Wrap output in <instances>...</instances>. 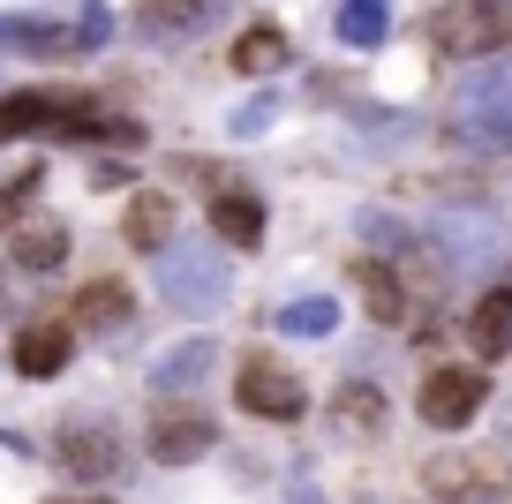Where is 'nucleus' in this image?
Wrapping results in <instances>:
<instances>
[{
    "label": "nucleus",
    "mask_w": 512,
    "mask_h": 504,
    "mask_svg": "<svg viewBox=\"0 0 512 504\" xmlns=\"http://www.w3.org/2000/svg\"><path fill=\"white\" fill-rule=\"evenodd\" d=\"M8 264H16L23 279H46V271H61V264H68V226L46 219V211H38V219H23L16 241H8Z\"/></svg>",
    "instance_id": "11"
},
{
    "label": "nucleus",
    "mask_w": 512,
    "mask_h": 504,
    "mask_svg": "<svg viewBox=\"0 0 512 504\" xmlns=\"http://www.w3.org/2000/svg\"><path fill=\"white\" fill-rule=\"evenodd\" d=\"M211 362H219V347H211V339H189V347H174L159 369H151V384H159V392H189V384L211 377Z\"/></svg>",
    "instance_id": "21"
},
{
    "label": "nucleus",
    "mask_w": 512,
    "mask_h": 504,
    "mask_svg": "<svg viewBox=\"0 0 512 504\" xmlns=\"http://www.w3.org/2000/svg\"><path fill=\"white\" fill-rule=\"evenodd\" d=\"M68 324L76 331H128L136 324V294H128L121 279H91L76 294V309H68Z\"/></svg>",
    "instance_id": "13"
},
{
    "label": "nucleus",
    "mask_w": 512,
    "mask_h": 504,
    "mask_svg": "<svg viewBox=\"0 0 512 504\" xmlns=\"http://www.w3.org/2000/svg\"><path fill=\"white\" fill-rule=\"evenodd\" d=\"M68 354H76V324H61V316H38L31 331H16V369L23 377H61Z\"/></svg>",
    "instance_id": "12"
},
{
    "label": "nucleus",
    "mask_w": 512,
    "mask_h": 504,
    "mask_svg": "<svg viewBox=\"0 0 512 504\" xmlns=\"http://www.w3.org/2000/svg\"><path fill=\"white\" fill-rule=\"evenodd\" d=\"M467 339H475V354H512V286H490V294L475 301V316H467Z\"/></svg>",
    "instance_id": "18"
},
{
    "label": "nucleus",
    "mask_w": 512,
    "mask_h": 504,
    "mask_svg": "<svg viewBox=\"0 0 512 504\" xmlns=\"http://www.w3.org/2000/svg\"><path fill=\"white\" fill-rule=\"evenodd\" d=\"M53 504H106V497H53Z\"/></svg>",
    "instance_id": "27"
},
{
    "label": "nucleus",
    "mask_w": 512,
    "mask_h": 504,
    "mask_svg": "<svg viewBox=\"0 0 512 504\" xmlns=\"http://www.w3.org/2000/svg\"><path fill=\"white\" fill-rule=\"evenodd\" d=\"M264 121H272V98H256V106H241V113H234V136H249V128H264Z\"/></svg>",
    "instance_id": "26"
},
{
    "label": "nucleus",
    "mask_w": 512,
    "mask_h": 504,
    "mask_svg": "<svg viewBox=\"0 0 512 504\" xmlns=\"http://www.w3.org/2000/svg\"><path fill=\"white\" fill-rule=\"evenodd\" d=\"M512 38V8L505 0H445L430 16V46L452 53V61H482Z\"/></svg>",
    "instance_id": "3"
},
{
    "label": "nucleus",
    "mask_w": 512,
    "mask_h": 504,
    "mask_svg": "<svg viewBox=\"0 0 512 504\" xmlns=\"http://www.w3.org/2000/svg\"><path fill=\"white\" fill-rule=\"evenodd\" d=\"M452 136H460L467 151H482V158L512 151V61L475 68V76L452 91Z\"/></svg>",
    "instance_id": "1"
},
{
    "label": "nucleus",
    "mask_w": 512,
    "mask_h": 504,
    "mask_svg": "<svg viewBox=\"0 0 512 504\" xmlns=\"http://www.w3.org/2000/svg\"><path fill=\"white\" fill-rule=\"evenodd\" d=\"M53 459H61L76 482H113V474H121V437H113V422H68Z\"/></svg>",
    "instance_id": "10"
},
{
    "label": "nucleus",
    "mask_w": 512,
    "mask_h": 504,
    "mask_svg": "<svg viewBox=\"0 0 512 504\" xmlns=\"http://www.w3.org/2000/svg\"><path fill=\"white\" fill-rule=\"evenodd\" d=\"M279 331H287V339H332V331H339V301L332 294L287 301V309H279Z\"/></svg>",
    "instance_id": "22"
},
{
    "label": "nucleus",
    "mask_w": 512,
    "mask_h": 504,
    "mask_svg": "<svg viewBox=\"0 0 512 504\" xmlns=\"http://www.w3.org/2000/svg\"><path fill=\"white\" fill-rule=\"evenodd\" d=\"M354 294L369 301V316H377V324H400V309H407L400 271H392V264H377V256H362V264H354Z\"/></svg>",
    "instance_id": "19"
},
{
    "label": "nucleus",
    "mask_w": 512,
    "mask_h": 504,
    "mask_svg": "<svg viewBox=\"0 0 512 504\" xmlns=\"http://www.w3.org/2000/svg\"><path fill=\"white\" fill-rule=\"evenodd\" d=\"M422 482L445 504H482V497H505L512 489V467L497 452H437L430 467H422Z\"/></svg>",
    "instance_id": "7"
},
{
    "label": "nucleus",
    "mask_w": 512,
    "mask_h": 504,
    "mask_svg": "<svg viewBox=\"0 0 512 504\" xmlns=\"http://www.w3.org/2000/svg\"><path fill=\"white\" fill-rule=\"evenodd\" d=\"M91 98H68V91H8L0 98V143L16 136H83L91 128Z\"/></svg>",
    "instance_id": "4"
},
{
    "label": "nucleus",
    "mask_w": 512,
    "mask_h": 504,
    "mask_svg": "<svg viewBox=\"0 0 512 504\" xmlns=\"http://www.w3.org/2000/svg\"><path fill=\"white\" fill-rule=\"evenodd\" d=\"M332 429L339 437H384V392L377 384H339L332 392Z\"/></svg>",
    "instance_id": "17"
},
{
    "label": "nucleus",
    "mask_w": 512,
    "mask_h": 504,
    "mask_svg": "<svg viewBox=\"0 0 512 504\" xmlns=\"http://www.w3.org/2000/svg\"><path fill=\"white\" fill-rule=\"evenodd\" d=\"M234 68H241V76H272V68H287V31H279V23H249V31L234 38Z\"/></svg>",
    "instance_id": "20"
},
{
    "label": "nucleus",
    "mask_w": 512,
    "mask_h": 504,
    "mask_svg": "<svg viewBox=\"0 0 512 504\" xmlns=\"http://www.w3.org/2000/svg\"><path fill=\"white\" fill-rule=\"evenodd\" d=\"M482 399H490V377L482 369H430L415 392V414L430 429H467L482 414Z\"/></svg>",
    "instance_id": "8"
},
{
    "label": "nucleus",
    "mask_w": 512,
    "mask_h": 504,
    "mask_svg": "<svg viewBox=\"0 0 512 504\" xmlns=\"http://www.w3.org/2000/svg\"><path fill=\"white\" fill-rule=\"evenodd\" d=\"M38 174H46V166H23L16 181H0V226H16V204H31V196H38Z\"/></svg>",
    "instance_id": "24"
},
{
    "label": "nucleus",
    "mask_w": 512,
    "mask_h": 504,
    "mask_svg": "<svg viewBox=\"0 0 512 504\" xmlns=\"http://www.w3.org/2000/svg\"><path fill=\"white\" fill-rule=\"evenodd\" d=\"M362 241H377V249H407V226L392 219V211H362Z\"/></svg>",
    "instance_id": "25"
},
{
    "label": "nucleus",
    "mask_w": 512,
    "mask_h": 504,
    "mask_svg": "<svg viewBox=\"0 0 512 504\" xmlns=\"http://www.w3.org/2000/svg\"><path fill=\"white\" fill-rule=\"evenodd\" d=\"M144 444H151V459H166V467H189V459H204L211 444H219V429H211V414L181 407V399H159Z\"/></svg>",
    "instance_id": "9"
},
{
    "label": "nucleus",
    "mask_w": 512,
    "mask_h": 504,
    "mask_svg": "<svg viewBox=\"0 0 512 504\" xmlns=\"http://www.w3.org/2000/svg\"><path fill=\"white\" fill-rule=\"evenodd\" d=\"M234 399L249 414H264V422H302V414H309V384L294 377L287 362H272V354H249V362H241Z\"/></svg>",
    "instance_id": "5"
},
{
    "label": "nucleus",
    "mask_w": 512,
    "mask_h": 504,
    "mask_svg": "<svg viewBox=\"0 0 512 504\" xmlns=\"http://www.w3.org/2000/svg\"><path fill=\"white\" fill-rule=\"evenodd\" d=\"M430 241L445 249L452 271H482V264H497V249H505V219H497V211H482V204L437 211V219H430Z\"/></svg>",
    "instance_id": "6"
},
{
    "label": "nucleus",
    "mask_w": 512,
    "mask_h": 504,
    "mask_svg": "<svg viewBox=\"0 0 512 504\" xmlns=\"http://www.w3.org/2000/svg\"><path fill=\"white\" fill-rule=\"evenodd\" d=\"M226 256L219 249H196V241H166L159 249V294L174 301L181 316H211L226 301Z\"/></svg>",
    "instance_id": "2"
},
{
    "label": "nucleus",
    "mask_w": 512,
    "mask_h": 504,
    "mask_svg": "<svg viewBox=\"0 0 512 504\" xmlns=\"http://www.w3.org/2000/svg\"><path fill=\"white\" fill-rule=\"evenodd\" d=\"M204 16H219V0H136V31L144 38H189Z\"/></svg>",
    "instance_id": "16"
},
{
    "label": "nucleus",
    "mask_w": 512,
    "mask_h": 504,
    "mask_svg": "<svg viewBox=\"0 0 512 504\" xmlns=\"http://www.w3.org/2000/svg\"><path fill=\"white\" fill-rule=\"evenodd\" d=\"M211 234H219L226 249H256V241H264V204H256L249 189H219L211 196Z\"/></svg>",
    "instance_id": "15"
},
{
    "label": "nucleus",
    "mask_w": 512,
    "mask_h": 504,
    "mask_svg": "<svg viewBox=\"0 0 512 504\" xmlns=\"http://www.w3.org/2000/svg\"><path fill=\"white\" fill-rule=\"evenodd\" d=\"M332 31L347 38V46H384V31H392V16H384V0H339Z\"/></svg>",
    "instance_id": "23"
},
{
    "label": "nucleus",
    "mask_w": 512,
    "mask_h": 504,
    "mask_svg": "<svg viewBox=\"0 0 512 504\" xmlns=\"http://www.w3.org/2000/svg\"><path fill=\"white\" fill-rule=\"evenodd\" d=\"M174 196H159V189H136L128 196V211H121V241L128 249H166L174 241Z\"/></svg>",
    "instance_id": "14"
}]
</instances>
